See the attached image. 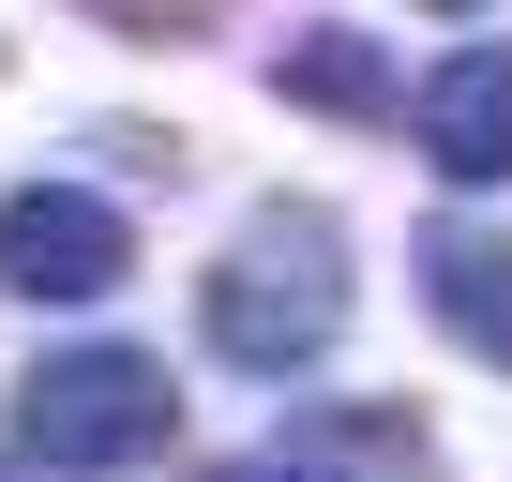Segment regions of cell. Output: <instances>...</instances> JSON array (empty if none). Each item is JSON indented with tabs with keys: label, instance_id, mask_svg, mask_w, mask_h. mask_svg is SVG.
<instances>
[{
	"label": "cell",
	"instance_id": "277c9868",
	"mask_svg": "<svg viewBox=\"0 0 512 482\" xmlns=\"http://www.w3.org/2000/svg\"><path fill=\"white\" fill-rule=\"evenodd\" d=\"M407 136L437 151V181H512V46H467L407 91Z\"/></svg>",
	"mask_w": 512,
	"mask_h": 482
},
{
	"label": "cell",
	"instance_id": "52a82bcc",
	"mask_svg": "<svg viewBox=\"0 0 512 482\" xmlns=\"http://www.w3.org/2000/svg\"><path fill=\"white\" fill-rule=\"evenodd\" d=\"M91 16H121V31H181V16H211V0H91Z\"/></svg>",
	"mask_w": 512,
	"mask_h": 482
},
{
	"label": "cell",
	"instance_id": "8992f818",
	"mask_svg": "<svg viewBox=\"0 0 512 482\" xmlns=\"http://www.w3.org/2000/svg\"><path fill=\"white\" fill-rule=\"evenodd\" d=\"M287 91H302V106H392V61H377L362 31H302V46H287Z\"/></svg>",
	"mask_w": 512,
	"mask_h": 482
},
{
	"label": "cell",
	"instance_id": "9c48e42d",
	"mask_svg": "<svg viewBox=\"0 0 512 482\" xmlns=\"http://www.w3.org/2000/svg\"><path fill=\"white\" fill-rule=\"evenodd\" d=\"M437 16H482V0H437Z\"/></svg>",
	"mask_w": 512,
	"mask_h": 482
},
{
	"label": "cell",
	"instance_id": "7a4b0ae2",
	"mask_svg": "<svg viewBox=\"0 0 512 482\" xmlns=\"http://www.w3.org/2000/svg\"><path fill=\"white\" fill-rule=\"evenodd\" d=\"M16 437H31L46 467H151V452L181 437V377L136 362V347H61V362H31Z\"/></svg>",
	"mask_w": 512,
	"mask_h": 482
},
{
	"label": "cell",
	"instance_id": "5b68a950",
	"mask_svg": "<svg viewBox=\"0 0 512 482\" xmlns=\"http://www.w3.org/2000/svg\"><path fill=\"white\" fill-rule=\"evenodd\" d=\"M422 287H437V317H452L482 362H512V241H497V226H437V241H422Z\"/></svg>",
	"mask_w": 512,
	"mask_h": 482
},
{
	"label": "cell",
	"instance_id": "6da1fadb",
	"mask_svg": "<svg viewBox=\"0 0 512 482\" xmlns=\"http://www.w3.org/2000/svg\"><path fill=\"white\" fill-rule=\"evenodd\" d=\"M211 347L256 362V377H287L347 332V257H332V211H256L226 257H211Z\"/></svg>",
	"mask_w": 512,
	"mask_h": 482
},
{
	"label": "cell",
	"instance_id": "3957f363",
	"mask_svg": "<svg viewBox=\"0 0 512 482\" xmlns=\"http://www.w3.org/2000/svg\"><path fill=\"white\" fill-rule=\"evenodd\" d=\"M121 211L106 196H76V181H31L16 211H0V287H31V302H106L121 287Z\"/></svg>",
	"mask_w": 512,
	"mask_h": 482
},
{
	"label": "cell",
	"instance_id": "ba28073f",
	"mask_svg": "<svg viewBox=\"0 0 512 482\" xmlns=\"http://www.w3.org/2000/svg\"><path fill=\"white\" fill-rule=\"evenodd\" d=\"M211 482H302V467H211Z\"/></svg>",
	"mask_w": 512,
	"mask_h": 482
}]
</instances>
